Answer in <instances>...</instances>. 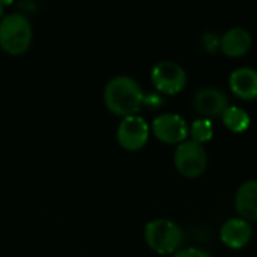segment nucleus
Here are the masks:
<instances>
[{
    "instance_id": "nucleus-7",
    "label": "nucleus",
    "mask_w": 257,
    "mask_h": 257,
    "mask_svg": "<svg viewBox=\"0 0 257 257\" xmlns=\"http://www.w3.org/2000/svg\"><path fill=\"white\" fill-rule=\"evenodd\" d=\"M149 139V123L139 114L125 116L117 126V142L122 148L137 151L146 145Z\"/></svg>"
},
{
    "instance_id": "nucleus-4",
    "label": "nucleus",
    "mask_w": 257,
    "mask_h": 257,
    "mask_svg": "<svg viewBox=\"0 0 257 257\" xmlns=\"http://www.w3.org/2000/svg\"><path fill=\"white\" fill-rule=\"evenodd\" d=\"M173 161L179 173L187 178H196L206 170L208 152L202 143L187 139L176 146Z\"/></svg>"
},
{
    "instance_id": "nucleus-5",
    "label": "nucleus",
    "mask_w": 257,
    "mask_h": 257,
    "mask_svg": "<svg viewBox=\"0 0 257 257\" xmlns=\"http://www.w3.org/2000/svg\"><path fill=\"white\" fill-rule=\"evenodd\" d=\"M151 80L154 86L167 95L179 93L187 84V71L176 60L164 59L154 65L151 71Z\"/></svg>"
},
{
    "instance_id": "nucleus-2",
    "label": "nucleus",
    "mask_w": 257,
    "mask_h": 257,
    "mask_svg": "<svg viewBox=\"0 0 257 257\" xmlns=\"http://www.w3.org/2000/svg\"><path fill=\"white\" fill-rule=\"evenodd\" d=\"M30 20L21 12H9L0 20V47L9 54L24 53L32 42Z\"/></svg>"
},
{
    "instance_id": "nucleus-3",
    "label": "nucleus",
    "mask_w": 257,
    "mask_h": 257,
    "mask_svg": "<svg viewBox=\"0 0 257 257\" xmlns=\"http://www.w3.org/2000/svg\"><path fill=\"white\" fill-rule=\"evenodd\" d=\"M145 241L160 254H173L182 245L184 230L170 218H154L145 226Z\"/></svg>"
},
{
    "instance_id": "nucleus-6",
    "label": "nucleus",
    "mask_w": 257,
    "mask_h": 257,
    "mask_svg": "<svg viewBox=\"0 0 257 257\" xmlns=\"http://www.w3.org/2000/svg\"><path fill=\"white\" fill-rule=\"evenodd\" d=\"M154 134L164 143H181L187 140L190 128L187 120L173 111H164L152 120Z\"/></svg>"
},
{
    "instance_id": "nucleus-11",
    "label": "nucleus",
    "mask_w": 257,
    "mask_h": 257,
    "mask_svg": "<svg viewBox=\"0 0 257 257\" xmlns=\"http://www.w3.org/2000/svg\"><path fill=\"white\" fill-rule=\"evenodd\" d=\"M251 33L242 27V26H233L229 27L223 35H221V41H220V48L224 54L232 56V57H238L245 54L250 47H251Z\"/></svg>"
},
{
    "instance_id": "nucleus-16",
    "label": "nucleus",
    "mask_w": 257,
    "mask_h": 257,
    "mask_svg": "<svg viewBox=\"0 0 257 257\" xmlns=\"http://www.w3.org/2000/svg\"><path fill=\"white\" fill-rule=\"evenodd\" d=\"M172 257H212V254L199 247H187V248H179L176 253H173Z\"/></svg>"
},
{
    "instance_id": "nucleus-17",
    "label": "nucleus",
    "mask_w": 257,
    "mask_h": 257,
    "mask_svg": "<svg viewBox=\"0 0 257 257\" xmlns=\"http://www.w3.org/2000/svg\"><path fill=\"white\" fill-rule=\"evenodd\" d=\"M3 9H5V3L0 0V18H2V15H3Z\"/></svg>"
},
{
    "instance_id": "nucleus-1",
    "label": "nucleus",
    "mask_w": 257,
    "mask_h": 257,
    "mask_svg": "<svg viewBox=\"0 0 257 257\" xmlns=\"http://www.w3.org/2000/svg\"><path fill=\"white\" fill-rule=\"evenodd\" d=\"M146 101L140 83L131 75H116L104 87V102L110 111L119 116L137 114Z\"/></svg>"
},
{
    "instance_id": "nucleus-13",
    "label": "nucleus",
    "mask_w": 257,
    "mask_h": 257,
    "mask_svg": "<svg viewBox=\"0 0 257 257\" xmlns=\"http://www.w3.org/2000/svg\"><path fill=\"white\" fill-rule=\"evenodd\" d=\"M224 125L233 133H242L250 125V114L238 105H229L221 116Z\"/></svg>"
},
{
    "instance_id": "nucleus-14",
    "label": "nucleus",
    "mask_w": 257,
    "mask_h": 257,
    "mask_svg": "<svg viewBox=\"0 0 257 257\" xmlns=\"http://www.w3.org/2000/svg\"><path fill=\"white\" fill-rule=\"evenodd\" d=\"M190 134H191L194 142H199L203 145L205 142H208L212 137L214 125L208 117H199V119L193 120L191 128H190Z\"/></svg>"
},
{
    "instance_id": "nucleus-15",
    "label": "nucleus",
    "mask_w": 257,
    "mask_h": 257,
    "mask_svg": "<svg viewBox=\"0 0 257 257\" xmlns=\"http://www.w3.org/2000/svg\"><path fill=\"white\" fill-rule=\"evenodd\" d=\"M220 41H221V36L217 32L208 30L200 36V47L208 53H214L220 48Z\"/></svg>"
},
{
    "instance_id": "nucleus-9",
    "label": "nucleus",
    "mask_w": 257,
    "mask_h": 257,
    "mask_svg": "<svg viewBox=\"0 0 257 257\" xmlns=\"http://www.w3.org/2000/svg\"><path fill=\"white\" fill-rule=\"evenodd\" d=\"M253 236V227L250 221L241 218V217H232L227 218L220 229V238L221 241L232 247V248H241L250 242Z\"/></svg>"
},
{
    "instance_id": "nucleus-8",
    "label": "nucleus",
    "mask_w": 257,
    "mask_h": 257,
    "mask_svg": "<svg viewBox=\"0 0 257 257\" xmlns=\"http://www.w3.org/2000/svg\"><path fill=\"white\" fill-rule=\"evenodd\" d=\"M193 105L200 114L209 119L215 116H223L230 104L227 95L221 89L215 86H202L196 90L193 96Z\"/></svg>"
},
{
    "instance_id": "nucleus-10",
    "label": "nucleus",
    "mask_w": 257,
    "mask_h": 257,
    "mask_svg": "<svg viewBox=\"0 0 257 257\" xmlns=\"http://www.w3.org/2000/svg\"><path fill=\"white\" fill-rule=\"evenodd\" d=\"M232 92L242 99L257 98V69L251 66L235 68L229 75Z\"/></svg>"
},
{
    "instance_id": "nucleus-12",
    "label": "nucleus",
    "mask_w": 257,
    "mask_h": 257,
    "mask_svg": "<svg viewBox=\"0 0 257 257\" xmlns=\"http://www.w3.org/2000/svg\"><path fill=\"white\" fill-rule=\"evenodd\" d=\"M235 209L241 218L257 220V179L244 181L235 193Z\"/></svg>"
}]
</instances>
